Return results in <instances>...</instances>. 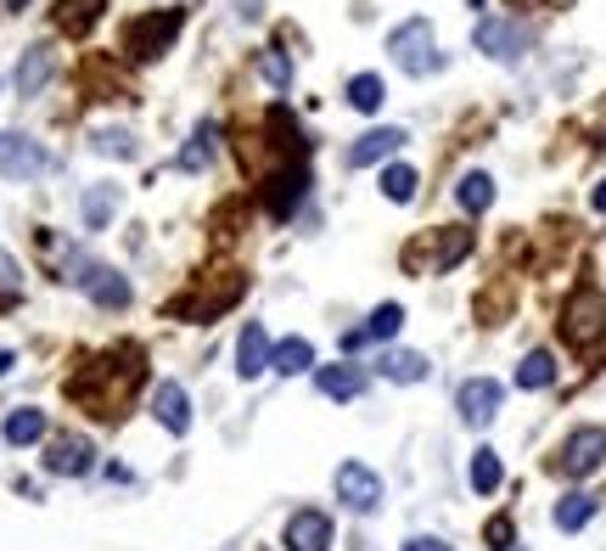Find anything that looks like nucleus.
Segmentation results:
<instances>
[{"label": "nucleus", "instance_id": "nucleus-1", "mask_svg": "<svg viewBox=\"0 0 606 551\" xmlns=\"http://www.w3.org/2000/svg\"><path fill=\"white\" fill-rule=\"evenodd\" d=\"M180 28H186V12L180 7H157V12H141V17H129L124 23V51L135 57V62H157L168 46L180 40Z\"/></svg>", "mask_w": 606, "mask_h": 551}, {"label": "nucleus", "instance_id": "nucleus-2", "mask_svg": "<svg viewBox=\"0 0 606 551\" xmlns=\"http://www.w3.org/2000/svg\"><path fill=\"white\" fill-rule=\"evenodd\" d=\"M561 338L579 354L606 343V293L601 287H572V299L561 304Z\"/></svg>", "mask_w": 606, "mask_h": 551}, {"label": "nucleus", "instance_id": "nucleus-3", "mask_svg": "<svg viewBox=\"0 0 606 551\" xmlns=\"http://www.w3.org/2000/svg\"><path fill=\"white\" fill-rule=\"evenodd\" d=\"M388 51H393V62L411 79H427V74H438L444 68V57H438V35H432V23L427 17H411V23H399L393 35H388Z\"/></svg>", "mask_w": 606, "mask_h": 551}, {"label": "nucleus", "instance_id": "nucleus-4", "mask_svg": "<svg viewBox=\"0 0 606 551\" xmlns=\"http://www.w3.org/2000/svg\"><path fill=\"white\" fill-rule=\"evenodd\" d=\"M466 253H471V231H466V225H438V231L427 237V248L411 253V265H421L427 276H444V271L460 265Z\"/></svg>", "mask_w": 606, "mask_h": 551}, {"label": "nucleus", "instance_id": "nucleus-5", "mask_svg": "<svg viewBox=\"0 0 606 551\" xmlns=\"http://www.w3.org/2000/svg\"><path fill=\"white\" fill-rule=\"evenodd\" d=\"M601 462H606V428H572L551 467H556L561 478H590Z\"/></svg>", "mask_w": 606, "mask_h": 551}, {"label": "nucleus", "instance_id": "nucleus-6", "mask_svg": "<svg viewBox=\"0 0 606 551\" xmlns=\"http://www.w3.org/2000/svg\"><path fill=\"white\" fill-rule=\"evenodd\" d=\"M51 170V152L34 141V136H17V129H0V175L7 180H40Z\"/></svg>", "mask_w": 606, "mask_h": 551}, {"label": "nucleus", "instance_id": "nucleus-7", "mask_svg": "<svg viewBox=\"0 0 606 551\" xmlns=\"http://www.w3.org/2000/svg\"><path fill=\"white\" fill-rule=\"evenodd\" d=\"M500 405H505V388L494 377H466L455 388V411H460L466 428H489L494 416H500Z\"/></svg>", "mask_w": 606, "mask_h": 551}, {"label": "nucleus", "instance_id": "nucleus-8", "mask_svg": "<svg viewBox=\"0 0 606 551\" xmlns=\"http://www.w3.org/2000/svg\"><path fill=\"white\" fill-rule=\"evenodd\" d=\"M303 191H310V164H303V158H292V164H281L276 175L258 186V198H264V209L276 214V220H287V214L303 203Z\"/></svg>", "mask_w": 606, "mask_h": 551}, {"label": "nucleus", "instance_id": "nucleus-9", "mask_svg": "<svg viewBox=\"0 0 606 551\" xmlns=\"http://www.w3.org/2000/svg\"><path fill=\"white\" fill-rule=\"evenodd\" d=\"M242 293H248V281H242V276H230L219 293H214V287H197V293L175 299V304H168V315H180V321H219Z\"/></svg>", "mask_w": 606, "mask_h": 551}, {"label": "nucleus", "instance_id": "nucleus-10", "mask_svg": "<svg viewBox=\"0 0 606 551\" xmlns=\"http://www.w3.org/2000/svg\"><path fill=\"white\" fill-rule=\"evenodd\" d=\"M471 40H478V51L494 57V62H517L528 51V28L512 23V17H483L478 28H471Z\"/></svg>", "mask_w": 606, "mask_h": 551}, {"label": "nucleus", "instance_id": "nucleus-11", "mask_svg": "<svg viewBox=\"0 0 606 551\" xmlns=\"http://www.w3.org/2000/svg\"><path fill=\"white\" fill-rule=\"evenodd\" d=\"M74 281L101 304V310H124L129 304V281L113 265H96V259H74Z\"/></svg>", "mask_w": 606, "mask_h": 551}, {"label": "nucleus", "instance_id": "nucleus-12", "mask_svg": "<svg viewBox=\"0 0 606 551\" xmlns=\"http://www.w3.org/2000/svg\"><path fill=\"white\" fill-rule=\"evenodd\" d=\"M337 496H343L349 512H377L382 506V478L370 473L365 462H343V467H337Z\"/></svg>", "mask_w": 606, "mask_h": 551}, {"label": "nucleus", "instance_id": "nucleus-13", "mask_svg": "<svg viewBox=\"0 0 606 551\" xmlns=\"http://www.w3.org/2000/svg\"><path fill=\"white\" fill-rule=\"evenodd\" d=\"M214 158H219V124L202 118L191 136H186V147L175 152V170L180 175H202V170H214Z\"/></svg>", "mask_w": 606, "mask_h": 551}, {"label": "nucleus", "instance_id": "nucleus-14", "mask_svg": "<svg viewBox=\"0 0 606 551\" xmlns=\"http://www.w3.org/2000/svg\"><path fill=\"white\" fill-rule=\"evenodd\" d=\"M404 141H411V136H404L399 124H377V129H365V136L349 147V170H370V164H382V158H393Z\"/></svg>", "mask_w": 606, "mask_h": 551}, {"label": "nucleus", "instance_id": "nucleus-15", "mask_svg": "<svg viewBox=\"0 0 606 551\" xmlns=\"http://www.w3.org/2000/svg\"><path fill=\"white\" fill-rule=\"evenodd\" d=\"M287 551H326L331 546V517L326 512H315V506H303V512H292L287 517V540H281Z\"/></svg>", "mask_w": 606, "mask_h": 551}, {"label": "nucleus", "instance_id": "nucleus-16", "mask_svg": "<svg viewBox=\"0 0 606 551\" xmlns=\"http://www.w3.org/2000/svg\"><path fill=\"white\" fill-rule=\"evenodd\" d=\"M90 467H96L90 439H56V444L46 450V473H56V478H85Z\"/></svg>", "mask_w": 606, "mask_h": 551}, {"label": "nucleus", "instance_id": "nucleus-17", "mask_svg": "<svg viewBox=\"0 0 606 551\" xmlns=\"http://www.w3.org/2000/svg\"><path fill=\"white\" fill-rule=\"evenodd\" d=\"M269 349H276V343H269V333L258 327V321H253V327H242V338H236V377H258V372H269Z\"/></svg>", "mask_w": 606, "mask_h": 551}, {"label": "nucleus", "instance_id": "nucleus-18", "mask_svg": "<svg viewBox=\"0 0 606 551\" xmlns=\"http://www.w3.org/2000/svg\"><path fill=\"white\" fill-rule=\"evenodd\" d=\"M315 383H320L326 400H359L370 377H365V366L343 361V366H315Z\"/></svg>", "mask_w": 606, "mask_h": 551}, {"label": "nucleus", "instance_id": "nucleus-19", "mask_svg": "<svg viewBox=\"0 0 606 551\" xmlns=\"http://www.w3.org/2000/svg\"><path fill=\"white\" fill-rule=\"evenodd\" d=\"M152 416H157L168 434H186V428H191V400H186V388H180V383H157Z\"/></svg>", "mask_w": 606, "mask_h": 551}, {"label": "nucleus", "instance_id": "nucleus-20", "mask_svg": "<svg viewBox=\"0 0 606 551\" xmlns=\"http://www.w3.org/2000/svg\"><path fill=\"white\" fill-rule=\"evenodd\" d=\"M51 74H56V51L51 46H28L23 62H17V90L23 96H40L51 85Z\"/></svg>", "mask_w": 606, "mask_h": 551}, {"label": "nucleus", "instance_id": "nucleus-21", "mask_svg": "<svg viewBox=\"0 0 606 551\" xmlns=\"http://www.w3.org/2000/svg\"><path fill=\"white\" fill-rule=\"evenodd\" d=\"M118 198H124V191H118L113 180L90 186V191H85V203H79V220H85V231H108V220L118 214Z\"/></svg>", "mask_w": 606, "mask_h": 551}, {"label": "nucleus", "instance_id": "nucleus-22", "mask_svg": "<svg viewBox=\"0 0 606 551\" xmlns=\"http://www.w3.org/2000/svg\"><path fill=\"white\" fill-rule=\"evenodd\" d=\"M269 372H281V377L315 372V343L310 338H281L276 349H269Z\"/></svg>", "mask_w": 606, "mask_h": 551}, {"label": "nucleus", "instance_id": "nucleus-23", "mask_svg": "<svg viewBox=\"0 0 606 551\" xmlns=\"http://www.w3.org/2000/svg\"><path fill=\"white\" fill-rule=\"evenodd\" d=\"M377 372H382L388 383H421L432 366H427V354H416V349H388L382 361H377Z\"/></svg>", "mask_w": 606, "mask_h": 551}, {"label": "nucleus", "instance_id": "nucleus-24", "mask_svg": "<svg viewBox=\"0 0 606 551\" xmlns=\"http://www.w3.org/2000/svg\"><path fill=\"white\" fill-rule=\"evenodd\" d=\"M455 203H460L466 214H483V209L494 203V175L466 170V175H460V186H455Z\"/></svg>", "mask_w": 606, "mask_h": 551}, {"label": "nucleus", "instance_id": "nucleus-25", "mask_svg": "<svg viewBox=\"0 0 606 551\" xmlns=\"http://www.w3.org/2000/svg\"><path fill=\"white\" fill-rule=\"evenodd\" d=\"M101 12H108V0H62V7H56V23L67 28V35H90Z\"/></svg>", "mask_w": 606, "mask_h": 551}, {"label": "nucleus", "instance_id": "nucleus-26", "mask_svg": "<svg viewBox=\"0 0 606 551\" xmlns=\"http://www.w3.org/2000/svg\"><path fill=\"white\" fill-rule=\"evenodd\" d=\"M258 79L276 90V96H287V90H292V57H287L281 46H264V51H258Z\"/></svg>", "mask_w": 606, "mask_h": 551}, {"label": "nucleus", "instance_id": "nucleus-27", "mask_svg": "<svg viewBox=\"0 0 606 551\" xmlns=\"http://www.w3.org/2000/svg\"><path fill=\"white\" fill-rule=\"evenodd\" d=\"M7 444H40L46 439V411H34V405H23V411H12L7 416Z\"/></svg>", "mask_w": 606, "mask_h": 551}, {"label": "nucleus", "instance_id": "nucleus-28", "mask_svg": "<svg viewBox=\"0 0 606 551\" xmlns=\"http://www.w3.org/2000/svg\"><path fill=\"white\" fill-rule=\"evenodd\" d=\"M590 517H595V496H584V490H572V496L556 501V529L561 535H579Z\"/></svg>", "mask_w": 606, "mask_h": 551}, {"label": "nucleus", "instance_id": "nucleus-29", "mask_svg": "<svg viewBox=\"0 0 606 551\" xmlns=\"http://www.w3.org/2000/svg\"><path fill=\"white\" fill-rule=\"evenodd\" d=\"M556 383V354L551 349H528L517 366V388H551Z\"/></svg>", "mask_w": 606, "mask_h": 551}, {"label": "nucleus", "instance_id": "nucleus-30", "mask_svg": "<svg viewBox=\"0 0 606 551\" xmlns=\"http://www.w3.org/2000/svg\"><path fill=\"white\" fill-rule=\"evenodd\" d=\"M500 478H505V462H500V450H471V490L478 496H494L500 490Z\"/></svg>", "mask_w": 606, "mask_h": 551}, {"label": "nucleus", "instance_id": "nucleus-31", "mask_svg": "<svg viewBox=\"0 0 606 551\" xmlns=\"http://www.w3.org/2000/svg\"><path fill=\"white\" fill-rule=\"evenodd\" d=\"M416 186H421V180H416L411 164H388V170H382V198H388V203H411Z\"/></svg>", "mask_w": 606, "mask_h": 551}, {"label": "nucleus", "instance_id": "nucleus-32", "mask_svg": "<svg viewBox=\"0 0 606 551\" xmlns=\"http://www.w3.org/2000/svg\"><path fill=\"white\" fill-rule=\"evenodd\" d=\"M349 108L377 113V108H382V79H377V74H354V79H349Z\"/></svg>", "mask_w": 606, "mask_h": 551}, {"label": "nucleus", "instance_id": "nucleus-33", "mask_svg": "<svg viewBox=\"0 0 606 551\" xmlns=\"http://www.w3.org/2000/svg\"><path fill=\"white\" fill-rule=\"evenodd\" d=\"M399 327H404V310L399 304H377L370 310V321H365V338L377 343V338H399Z\"/></svg>", "mask_w": 606, "mask_h": 551}, {"label": "nucleus", "instance_id": "nucleus-34", "mask_svg": "<svg viewBox=\"0 0 606 551\" xmlns=\"http://www.w3.org/2000/svg\"><path fill=\"white\" fill-rule=\"evenodd\" d=\"M96 152H108V158H129V152H135L129 129H101V136H96Z\"/></svg>", "mask_w": 606, "mask_h": 551}, {"label": "nucleus", "instance_id": "nucleus-35", "mask_svg": "<svg viewBox=\"0 0 606 551\" xmlns=\"http://www.w3.org/2000/svg\"><path fill=\"white\" fill-rule=\"evenodd\" d=\"M512 540H517L512 517H494V524H489V546H494V551H512Z\"/></svg>", "mask_w": 606, "mask_h": 551}, {"label": "nucleus", "instance_id": "nucleus-36", "mask_svg": "<svg viewBox=\"0 0 606 551\" xmlns=\"http://www.w3.org/2000/svg\"><path fill=\"white\" fill-rule=\"evenodd\" d=\"M404 551H450V546H444V540H427V535H416V540L404 546Z\"/></svg>", "mask_w": 606, "mask_h": 551}, {"label": "nucleus", "instance_id": "nucleus-37", "mask_svg": "<svg viewBox=\"0 0 606 551\" xmlns=\"http://www.w3.org/2000/svg\"><path fill=\"white\" fill-rule=\"evenodd\" d=\"M590 203H595V209H601V214H606V180H601V186H595V198H590Z\"/></svg>", "mask_w": 606, "mask_h": 551}, {"label": "nucleus", "instance_id": "nucleus-38", "mask_svg": "<svg viewBox=\"0 0 606 551\" xmlns=\"http://www.w3.org/2000/svg\"><path fill=\"white\" fill-rule=\"evenodd\" d=\"M12 372V349H0V377H7Z\"/></svg>", "mask_w": 606, "mask_h": 551}, {"label": "nucleus", "instance_id": "nucleus-39", "mask_svg": "<svg viewBox=\"0 0 606 551\" xmlns=\"http://www.w3.org/2000/svg\"><path fill=\"white\" fill-rule=\"evenodd\" d=\"M0 7H7V12H23V7H28V0H0Z\"/></svg>", "mask_w": 606, "mask_h": 551}]
</instances>
